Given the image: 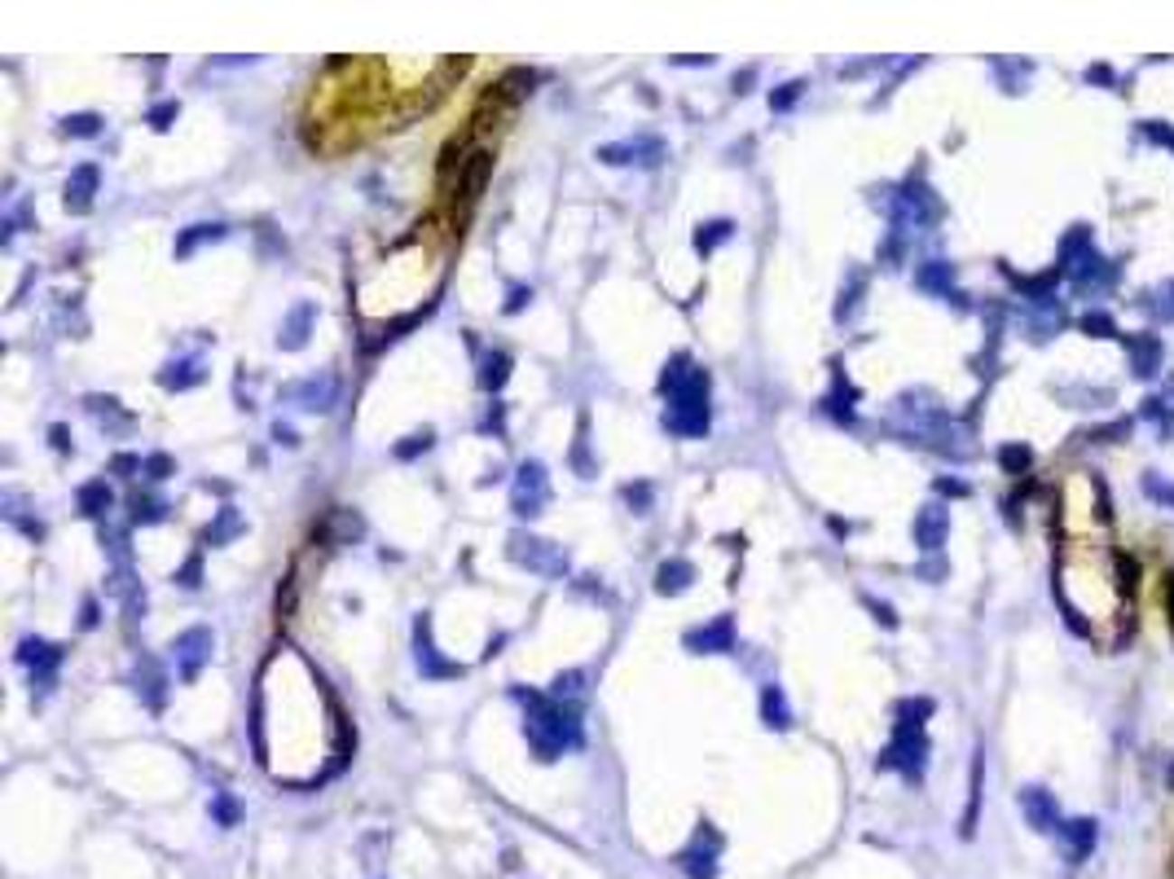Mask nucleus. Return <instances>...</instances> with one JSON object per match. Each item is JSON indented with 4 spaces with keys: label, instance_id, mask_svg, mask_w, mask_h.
I'll return each mask as SVG.
<instances>
[{
    "label": "nucleus",
    "instance_id": "0eeeda50",
    "mask_svg": "<svg viewBox=\"0 0 1174 879\" xmlns=\"http://www.w3.org/2000/svg\"><path fill=\"white\" fill-rule=\"evenodd\" d=\"M414 660H418V673L432 677V681H444V677H462L467 669L462 664H453V660H444L432 643V615L423 611L418 620H414Z\"/></svg>",
    "mask_w": 1174,
    "mask_h": 879
},
{
    "label": "nucleus",
    "instance_id": "2f4dec72",
    "mask_svg": "<svg viewBox=\"0 0 1174 879\" xmlns=\"http://www.w3.org/2000/svg\"><path fill=\"white\" fill-rule=\"evenodd\" d=\"M827 409H832V418H840V422H853V387H849L844 378H836V392L827 396Z\"/></svg>",
    "mask_w": 1174,
    "mask_h": 879
},
{
    "label": "nucleus",
    "instance_id": "603ef678",
    "mask_svg": "<svg viewBox=\"0 0 1174 879\" xmlns=\"http://www.w3.org/2000/svg\"><path fill=\"white\" fill-rule=\"evenodd\" d=\"M867 607L875 611V620H880V625H889V629L898 625V615H893V607H884V603H875V598H867Z\"/></svg>",
    "mask_w": 1174,
    "mask_h": 879
},
{
    "label": "nucleus",
    "instance_id": "4468645a",
    "mask_svg": "<svg viewBox=\"0 0 1174 879\" xmlns=\"http://www.w3.org/2000/svg\"><path fill=\"white\" fill-rule=\"evenodd\" d=\"M1020 810H1025L1034 831H1060V810H1056V796H1051V791L1025 787V791H1020Z\"/></svg>",
    "mask_w": 1174,
    "mask_h": 879
},
{
    "label": "nucleus",
    "instance_id": "4c0bfd02",
    "mask_svg": "<svg viewBox=\"0 0 1174 879\" xmlns=\"http://www.w3.org/2000/svg\"><path fill=\"white\" fill-rule=\"evenodd\" d=\"M176 585H185V589H199L202 585V554L194 550L190 559H185V568L176 572Z\"/></svg>",
    "mask_w": 1174,
    "mask_h": 879
},
{
    "label": "nucleus",
    "instance_id": "e433bc0d",
    "mask_svg": "<svg viewBox=\"0 0 1174 879\" xmlns=\"http://www.w3.org/2000/svg\"><path fill=\"white\" fill-rule=\"evenodd\" d=\"M999 462H1003V467H1007L1011 475L1030 471V449H1025V444H1007L1003 453H999Z\"/></svg>",
    "mask_w": 1174,
    "mask_h": 879
},
{
    "label": "nucleus",
    "instance_id": "9b49d317",
    "mask_svg": "<svg viewBox=\"0 0 1174 879\" xmlns=\"http://www.w3.org/2000/svg\"><path fill=\"white\" fill-rule=\"evenodd\" d=\"M682 643H686V651H695V655H731V651H735V620H731V615H717L713 625L691 629Z\"/></svg>",
    "mask_w": 1174,
    "mask_h": 879
},
{
    "label": "nucleus",
    "instance_id": "a211bd4d",
    "mask_svg": "<svg viewBox=\"0 0 1174 879\" xmlns=\"http://www.w3.org/2000/svg\"><path fill=\"white\" fill-rule=\"evenodd\" d=\"M75 502H79V510H84L89 519H106V514H110V506H115V493H110V484H106V479H89V484H79Z\"/></svg>",
    "mask_w": 1174,
    "mask_h": 879
},
{
    "label": "nucleus",
    "instance_id": "20e7f679",
    "mask_svg": "<svg viewBox=\"0 0 1174 879\" xmlns=\"http://www.w3.org/2000/svg\"><path fill=\"white\" fill-rule=\"evenodd\" d=\"M924 765H928V735H924V726L898 721L893 744L884 747V756H880V770H898L906 782H919Z\"/></svg>",
    "mask_w": 1174,
    "mask_h": 879
},
{
    "label": "nucleus",
    "instance_id": "39448f33",
    "mask_svg": "<svg viewBox=\"0 0 1174 879\" xmlns=\"http://www.w3.org/2000/svg\"><path fill=\"white\" fill-rule=\"evenodd\" d=\"M599 159L607 168H660L669 159V145L660 136H629V141L599 145Z\"/></svg>",
    "mask_w": 1174,
    "mask_h": 879
},
{
    "label": "nucleus",
    "instance_id": "bf43d9fd",
    "mask_svg": "<svg viewBox=\"0 0 1174 879\" xmlns=\"http://www.w3.org/2000/svg\"><path fill=\"white\" fill-rule=\"evenodd\" d=\"M748 84H752V70H743V75H735V93H748Z\"/></svg>",
    "mask_w": 1174,
    "mask_h": 879
},
{
    "label": "nucleus",
    "instance_id": "6e6d98bb",
    "mask_svg": "<svg viewBox=\"0 0 1174 879\" xmlns=\"http://www.w3.org/2000/svg\"><path fill=\"white\" fill-rule=\"evenodd\" d=\"M93 625H98V603L89 598V603H84V615H79V629H93Z\"/></svg>",
    "mask_w": 1174,
    "mask_h": 879
},
{
    "label": "nucleus",
    "instance_id": "ddd939ff",
    "mask_svg": "<svg viewBox=\"0 0 1174 879\" xmlns=\"http://www.w3.org/2000/svg\"><path fill=\"white\" fill-rule=\"evenodd\" d=\"M946 532H950V510L937 506V502H928V506L915 514V541L924 554H937L941 545H946Z\"/></svg>",
    "mask_w": 1174,
    "mask_h": 879
},
{
    "label": "nucleus",
    "instance_id": "9d476101",
    "mask_svg": "<svg viewBox=\"0 0 1174 879\" xmlns=\"http://www.w3.org/2000/svg\"><path fill=\"white\" fill-rule=\"evenodd\" d=\"M286 401L308 409V413H331L339 401V378L335 374H312V378H303L295 387H286Z\"/></svg>",
    "mask_w": 1174,
    "mask_h": 879
},
{
    "label": "nucleus",
    "instance_id": "5fc2aeb1",
    "mask_svg": "<svg viewBox=\"0 0 1174 879\" xmlns=\"http://www.w3.org/2000/svg\"><path fill=\"white\" fill-rule=\"evenodd\" d=\"M941 493H950V497H964L968 493V484H959V479H937Z\"/></svg>",
    "mask_w": 1174,
    "mask_h": 879
},
{
    "label": "nucleus",
    "instance_id": "cd10ccee",
    "mask_svg": "<svg viewBox=\"0 0 1174 879\" xmlns=\"http://www.w3.org/2000/svg\"><path fill=\"white\" fill-rule=\"evenodd\" d=\"M225 237V225H190L185 234L176 237V255L185 260V255H194L202 242H220Z\"/></svg>",
    "mask_w": 1174,
    "mask_h": 879
},
{
    "label": "nucleus",
    "instance_id": "5701e85b",
    "mask_svg": "<svg viewBox=\"0 0 1174 879\" xmlns=\"http://www.w3.org/2000/svg\"><path fill=\"white\" fill-rule=\"evenodd\" d=\"M1131 365H1135V374H1157L1161 370V338L1157 335H1135L1131 338Z\"/></svg>",
    "mask_w": 1174,
    "mask_h": 879
},
{
    "label": "nucleus",
    "instance_id": "72a5a7b5",
    "mask_svg": "<svg viewBox=\"0 0 1174 879\" xmlns=\"http://www.w3.org/2000/svg\"><path fill=\"white\" fill-rule=\"evenodd\" d=\"M933 712V699H902L898 704V721H906V726H924V717Z\"/></svg>",
    "mask_w": 1174,
    "mask_h": 879
},
{
    "label": "nucleus",
    "instance_id": "6ab92c4d",
    "mask_svg": "<svg viewBox=\"0 0 1174 879\" xmlns=\"http://www.w3.org/2000/svg\"><path fill=\"white\" fill-rule=\"evenodd\" d=\"M691 580H695V568L686 563V559H669V563H660V572H656V594H682V589H691Z\"/></svg>",
    "mask_w": 1174,
    "mask_h": 879
},
{
    "label": "nucleus",
    "instance_id": "864d4df0",
    "mask_svg": "<svg viewBox=\"0 0 1174 879\" xmlns=\"http://www.w3.org/2000/svg\"><path fill=\"white\" fill-rule=\"evenodd\" d=\"M273 440H277V444H286V449H295V444H300V440H295V431H291L286 422H273Z\"/></svg>",
    "mask_w": 1174,
    "mask_h": 879
},
{
    "label": "nucleus",
    "instance_id": "a878e982",
    "mask_svg": "<svg viewBox=\"0 0 1174 879\" xmlns=\"http://www.w3.org/2000/svg\"><path fill=\"white\" fill-rule=\"evenodd\" d=\"M915 282H919V291H933V295H946V300H955V291H950V282H955V273L946 260H928V264H919L915 273Z\"/></svg>",
    "mask_w": 1174,
    "mask_h": 879
},
{
    "label": "nucleus",
    "instance_id": "3c124183",
    "mask_svg": "<svg viewBox=\"0 0 1174 879\" xmlns=\"http://www.w3.org/2000/svg\"><path fill=\"white\" fill-rule=\"evenodd\" d=\"M528 300H533V291H528V286H515V291H510V300H506V312H519V308L528 304Z\"/></svg>",
    "mask_w": 1174,
    "mask_h": 879
},
{
    "label": "nucleus",
    "instance_id": "f704fd0d",
    "mask_svg": "<svg viewBox=\"0 0 1174 879\" xmlns=\"http://www.w3.org/2000/svg\"><path fill=\"white\" fill-rule=\"evenodd\" d=\"M98 128H101L98 115H67L62 119V133L67 136H98Z\"/></svg>",
    "mask_w": 1174,
    "mask_h": 879
},
{
    "label": "nucleus",
    "instance_id": "c85d7f7f",
    "mask_svg": "<svg viewBox=\"0 0 1174 879\" xmlns=\"http://www.w3.org/2000/svg\"><path fill=\"white\" fill-rule=\"evenodd\" d=\"M731 237H735V225H731V220H708V225L695 229V251H700V255H713V251H717L722 242H731Z\"/></svg>",
    "mask_w": 1174,
    "mask_h": 879
},
{
    "label": "nucleus",
    "instance_id": "13d9d810",
    "mask_svg": "<svg viewBox=\"0 0 1174 879\" xmlns=\"http://www.w3.org/2000/svg\"><path fill=\"white\" fill-rule=\"evenodd\" d=\"M49 436H53V449H70V440H67V427H53V431H49Z\"/></svg>",
    "mask_w": 1174,
    "mask_h": 879
},
{
    "label": "nucleus",
    "instance_id": "4d7b16f0",
    "mask_svg": "<svg viewBox=\"0 0 1174 879\" xmlns=\"http://www.w3.org/2000/svg\"><path fill=\"white\" fill-rule=\"evenodd\" d=\"M1086 79H1091V84H1113V70H1108V67H1091V70H1086Z\"/></svg>",
    "mask_w": 1174,
    "mask_h": 879
},
{
    "label": "nucleus",
    "instance_id": "052dcab7",
    "mask_svg": "<svg viewBox=\"0 0 1174 879\" xmlns=\"http://www.w3.org/2000/svg\"><path fill=\"white\" fill-rule=\"evenodd\" d=\"M1161 312H1166V317H1174V291H1166V304H1161Z\"/></svg>",
    "mask_w": 1174,
    "mask_h": 879
},
{
    "label": "nucleus",
    "instance_id": "c03bdc74",
    "mask_svg": "<svg viewBox=\"0 0 1174 879\" xmlns=\"http://www.w3.org/2000/svg\"><path fill=\"white\" fill-rule=\"evenodd\" d=\"M172 471H176V462H172L168 453H150V458H145V475H150V479H168Z\"/></svg>",
    "mask_w": 1174,
    "mask_h": 879
},
{
    "label": "nucleus",
    "instance_id": "aec40b11",
    "mask_svg": "<svg viewBox=\"0 0 1174 879\" xmlns=\"http://www.w3.org/2000/svg\"><path fill=\"white\" fill-rule=\"evenodd\" d=\"M489 171H493V154H489V150H475L467 159V168H462V199H467V203H475V199L484 194Z\"/></svg>",
    "mask_w": 1174,
    "mask_h": 879
},
{
    "label": "nucleus",
    "instance_id": "37998d69",
    "mask_svg": "<svg viewBox=\"0 0 1174 879\" xmlns=\"http://www.w3.org/2000/svg\"><path fill=\"white\" fill-rule=\"evenodd\" d=\"M572 462H576V471L585 475H594V462H590V453H585V418H581V431H576V449H572Z\"/></svg>",
    "mask_w": 1174,
    "mask_h": 879
},
{
    "label": "nucleus",
    "instance_id": "c9c22d12",
    "mask_svg": "<svg viewBox=\"0 0 1174 879\" xmlns=\"http://www.w3.org/2000/svg\"><path fill=\"white\" fill-rule=\"evenodd\" d=\"M801 93H806V79H792V84H783L778 93H770V110H792Z\"/></svg>",
    "mask_w": 1174,
    "mask_h": 879
},
{
    "label": "nucleus",
    "instance_id": "8fccbe9b",
    "mask_svg": "<svg viewBox=\"0 0 1174 879\" xmlns=\"http://www.w3.org/2000/svg\"><path fill=\"white\" fill-rule=\"evenodd\" d=\"M216 818H220V822H225V827H229V822H238V805H234V800H229V796H225V791H220V796H216Z\"/></svg>",
    "mask_w": 1174,
    "mask_h": 879
},
{
    "label": "nucleus",
    "instance_id": "f257e3e1",
    "mask_svg": "<svg viewBox=\"0 0 1174 879\" xmlns=\"http://www.w3.org/2000/svg\"><path fill=\"white\" fill-rule=\"evenodd\" d=\"M660 392L669 396V409H665V427L673 436H708V422H713V409H708V370H700L686 352H677L665 374H660Z\"/></svg>",
    "mask_w": 1174,
    "mask_h": 879
},
{
    "label": "nucleus",
    "instance_id": "49530a36",
    "mask_svg": "<svg viewBox=\"0 0 1174 879\" xmlns=\"http://www.w3.org/2000/svg\"><path fill=\"white\" fill-rule=\"evenodd\" d=\"M625 502L638 506V514H647V510H651V488H647V484H629V488H625Z\"/></svg>",
    "mask_w": 1174,
    "mask_h": 879
},
{
    "label": "nucleus",
    "instance_id": "6e6552de",
    "mask_svg": "<svg viewBox=\"0 0 1174 879\" xmlns=\"http://www.w3.org/2000/svg\"><path fill=\"white\" fill-rule=\"evenodd\" d=\"M172 660H176V673L185 677V681H194L202 673V664L211 660V629H185V634H176V643H172Z\"/></svg>",
    "mask_w": 1174,
    "mask_h": 879
},
{
    "label": "nucleus",
    "instance_id": "f3484780",
    "mask_svg": "<svg viewBox=\"0 0 1174 879\" xmlns=\"http://www.w3.org/2000/svg\"><path fill=\"white\" fill-rule=\"evenodd\" d=\"M312 317H317V308L308 304V300H303V304H295V308H291V317L282 321V335H277V343H282L286 352H300L303 343H308V330H312Z\"/></svg>",
    "mask_w": 1174,
    "mask_h": 879
},
{
    "label": "nucleus",
    "instance_id": "58836bf2",
    "mask_svg": "<svg viewBox=\"0 0 1174 879\" xmlns=\"http://www.w3.org/2000/svg\"><path fill=\"white\" fill-rule=\"evenodd\" d=\"M432 449V431H418V436H409L405 444H396V458L409 462V458H418V453H427Z\"/></svg>",
    "mask_w": 1174,
    "mask_h": 879
},
{
    "label": "nucleus",
    "instance_id": "c756f323",
    "mask_svg": "<svg viewBox=\"0 0 1174 879\" xmlns=\"http://www.w3.org/2000/svg\"><path fill=\"white\" fill-rule=\"evenodd\" d=\"M101 550L115 568H133V554H128V532L124 528H106L101 523Z\"/></svg>",
    "mask_w": 1174,
    "mask_h": 879
},
{
    "label": "nucleus",
    "instance_id": "f8f14e48",
    "mask_svg": "<svg viewBox=\"0 0 1174 879\" xmlns=\"http://www.w3.org/2000/svg\"><path fill=\"white\" fill-rule=\"evenodd\" d=\"M133 690L141 695V699H145V708L159 712L163 704H168V673H163V669H159L150 655H141V660H136V669H133Z\"/></svg>",
    "mask_w": 1174,
    "mask_h": 879
},
{
    "label": "nucleus",
    "instance_id": "7c9ffc66",
    "mask_svg": "<svg viewBox=\"0 0 1174 879\" xmlns=\"http://www.w3.org/2000/svg\"><path fill=\"white\" fill-rule=\"evenodd\" d=\"M550 695H554V699H564V704H576V699L585 695V673H581V669L559 673V677H554V686H550Z\"/></svg>",
    "mask_w": 1174,
    "mask_h": 879
},
{
    "label": "nucleus",
    "instance_id": "423d86ee",
    "mask_svg": "<svg viewBox=\"0 0 1174 879\" xmlns=\"http://www.w3.org/2000/svg\"><path fill=\"white\" fill-rule=\"evenodd\" d=\"M550 502V479H545V467L541 462H524L519 475H515V488H510V510L519 519H537Z\"/></svg>",
    "mask_w": 1174,
    "mask_h": 879
},
{
    "label": "nucleus",
    "instance_id": "b1692460",
    "mask_svg": "<svg viewBox=\"0 0 1174 879\" xmlns=\"http://www.w3.org/2000/svg\"><path fill=\"white\" fill-rule=\"evenodd\" d=\"M238 532H242V514H238L234 506H220L216 519L202 528V545H225V541H234Z\"/></svg>",
    "mask_w": 1174,
    "mask_h": 879
},
{
    "label": "nucleus",
    "instance_id": "2eb2a0df",
    "mask_svg": "<svg viewBox=\"0 0 1174 879\" xmlns=\"http://www.w3.org/2000/svg\"><path fill=\"white\" fill-rule=\"evenodd\" d=\"M1060 840H1065L1069 862H1086L1095 840H1100V827H1095L1091 818H1069V822H1060Z\"/></svg>",
    "mask_w": 1174,
    "mask_h": 879
},
{
    "label": "nucleus",
    "instance_id": "09e8293b",
    "mask_svg": "<svg viewBox=\"0 0 1174 879\" xmlns=\"http://www.w3.org/2000/svg\"><path fill=\"white\" fill-rule=\"evenodd\" d=\"M1143 133L1152 136L1157 145H1170V150H1174V128H1161L1157 119H1148V124H1143Z\"/></svg>",
    "mask_w": 1174,
    "mask_h": 879
},
{
    "label": "nucleus",
    "instance_id": "a19ab883",
    "mask_svg": "<svg viewBox=\"0 0 1174 879\" xmlns=\"http://www.w3.org/2000/svg\"><path fill=\"white\" fill-rule=\"evenodd\" d=\"M110 471L124 475V479H133V475H145V458H136V453H119L115 462H110Z\"/></svg>",
    "mask_w": 1174,
    "mask_h": 879
},
{
    "label": "nucleus",
    "instance_id": "e2e57ef3",
    "mask_svg": "<svg viewBox=\"0 0 1174 879\" xmlns=\"http://www.w3.org/2000/svg\"><path fill=\"white\" fill-rule=\"evenodd\" d=\"M1170 787H1174V770H1170Z\"/></svg>",
    "mask_w": 1174,
    "mask_h": 879
},
{
    "label": "nucleus",
    "instance_id": "473e14b6",
    "mask_svg": "<svg viewBox=\"0 0 1174 879\" xmlns=\"http://www.w3.org/2000/svg\"><path fill=\"white\" fill-rule=\"evenodd\" d=\"M163 514H168V506L159 497H141V493L133 497V523H159Z\"/></svg>",
    "mask_w": 1174,
    "mask_h": 879
},
{
    "label": "nucleus",
    "instance_id": "a18cd8bd",
    "mask_svg": "<svg viewBox=\"0 0 1174 879\" xmlns=\"http://www.w3.org/2000/svg\"><path fill=\"white\" fill-rule=\"evenodd\" d=\"M176 115H181V106H176V102H159L154 110H150V124L163 133V128H172V119H176Z\"/></svg>",
    "mask_w": 1174,
    "mask_h": 879
},
{
    "label": "nucleus",
    "instance_id": "bb28decb",
    "mask_svg": "<svg viewBox=\"0 0 1174 879\" xmlns=\"http://www.w3.org/2000/svg\"><path fill=\"white\" fill-rule=\"evenodd\" d=\"M506 378H510V356H506V352H489V356L480 361V387H484V392H502Z\"/></svg>",
    "mask_w": 1174,
    "mask_h": 879
},
{
    "label": "nucleus",
    "instance_id": "79ce46f5",
    "mask_svg": "<svg viewBox=\"0 0 1174 879\" xmlns=\"http://www.w3.org/2000/svg\"><path fill=\"white\" fill-rule=\"evenodd\" d=\"M1082 330H1086V335L1108 338L1113 330H1117V326H1113V317H1108V312H1086V317H1082Z\"/></svg>",
    "mask_w": 1174,
    "mask_h": 879
},
{
    "label": "nucleus",
    "instance_id": "1a4fd4ad",
    "mask_svg": "<svg viewBox=\"0 0 1174 879\" xmlns=\"http://www.w3.org/2000/svg\"><path fill=\"white\" fill-rule=\"evenodd\" d=\"M62 660H67V651L58 643H44V638H23L18 643V664L32 669V681H40V690L53 686V673H58Z\"/></svg>",
    "mask_w": 1174,
    "mask_h": 879
},
{
    "label": "nucleus",
    "instance_id": "dca6fc26",
    "mask_svg": "<svg viewBox=\"0 0 1174 879\" xmlns=\"http://www.w3.org/2000/svg\"><path fill=\"white\" fill-rule=\"evenodd\" d=\"M98 168L93 163H84V168H75L70 171V180H67V211L70 216H89L93 211V194H98Z\"/></svg>",
    "mask_w": 1174,
    "mask_h": 879
},
{
    "label": "nucleus",
    "instance_id": "412c9836",
    "mask_svg": "<svg viewBox=\"0 0 1174 879\" xmlns=\"http://www.w3.org/2000/svg\"><path fill=\"white\" fill-rule=\"evenodd\" d=\"M761 721L770 726V730H787L792 726V708H787V695H783V686H761Z\"/></svg>",
    "mask_w": 1174,
    "mask_h": 879
},
{
    "label": "nucleus",
    "instance_id": "4be33fe9",
    "mask_svg": "<svg viewBox=\"0 0 1174 879\" xmlns=\"http://www.w3.org/2000/svg\"><path fill=\"white\" fill-rule=\"evenodd\" d=\"M713 857H717V845L704 848V831H700V836H695V848L682 853V871L691 879H713L717 875V862H713Z\"/></svg>",
    "mask_w": 1174,
    "mask_h": 879
},
{
    "label": "nucleus",
    "instance_id": "ea45409f",
    "mask_svg": "<svg viewBox=\"0 0 1174 879\" xmlns=\"http://www.w3.org/2000/svg\"><path fill=\"white\" fill-rule=\"evenodd\" d=\"M976 805H981V761H976V765H973V796H968V813H964V836H973Z\"/></svg>",
    "mask_w": 1174,
    "mask_h": 879
},
{
    "label": "nucleus",
    "instance_id": "680f3d73",
    "mask_svg": "<svg viewBox=\"0 0 1174 879\" xmlns=\"http://www.w3.org/2000/svg\"><path fill=\"white\" fill-rule=\"evenodd\" d=\"M1170 620H1174V576H1170Z\"/></svg>",
    "mask_w": 1174,
    "mask_h": 879
},
{
    "label": "nucleus",
    "instance_id": "393cba45",
    "mask_svg": "<svg viewBox=\"0 0 1174 879\" xmlns=\"http://www.w3.org/2000/svg\"><path fill=\"white\" fill-rule=\"evenodd\" d=\"M159 383H163L168 392H185V387L202 383V365L194 361V356H185V361H168V365L159 370Z\"/></svg>",
    "mask_w": 1174,
    "mask_h": 879
},
{
    "label": "nucleus",
    "instance_id": "f03ea898",
    "mask_svg": "<svg viewBox=\"0 0 1174 879\" xmlns=\"http://www.w3.org/2000/svg\"><path fill=\"white\" fill-rule=\"evenodd\" d=\"M515 699L524 704V735H528V747L537 752V761H559L564 752L581 747L576 704H564L541 690H524V686H515Z\"/></svg>",
    "mask_w": 1174,
    "mask_h": 879
},
{
    "label": "nucleus",
    "instance_id": "de8ad7c7",
    "mask_svg": "<svg viewBox=\"0 0 1174 879\" xmlns=\"http://www.w3.org/2000/svg\"><path fill=\"white\" fill-rule=\"evenodd\" d=\"M1143 488H1148L1157 502H1174V484H1161L1157 475H1148V479H1143Z\"/></svg>",
    "mask_w": 1174,
    "mask_h": 879
},
{
    "label": "nucleus",
    "instance_id": "7ed1b4c3",
    "mask_svg": "<svg viewBox=\"0 0 1174 879\" xmlns=\"http://www.w3.org/2000/svg\"><path fill=\"white\" fill-rule=\"evenodd\" d=\"M506 554H510V563L545 576V580H568V572H572V559L564 545L545 541V537H533V532H524V528L506 537Z\"/></svg>",
    "mask_w": 1174,
    "mask_h": 879
}]
</instances>
